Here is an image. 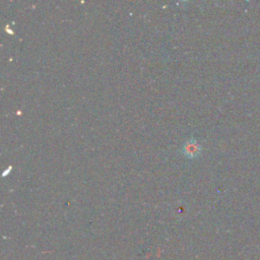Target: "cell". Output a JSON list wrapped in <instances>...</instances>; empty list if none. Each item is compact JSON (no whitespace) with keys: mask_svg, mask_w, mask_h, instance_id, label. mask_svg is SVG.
I'll return each instance as SVG.
<instances>
[{"mask_svg":"<svg viewBox=\"0 0 260 260\" xmlns=\"http://www.w3.org/2000/svg\"><path fill=\"white\" fill-rule=\"evenodd\" d=\"M183 150H184V153H185L186 156H188V157H195V156H197L199 154V152L201 150V147L197 143L196 140L191 139V140H188L185 143V145L183 147Z\"/></svg>","mask_w":260,"mask_h":260,"instance_id":"1","label":"cell"}]
</instances>
